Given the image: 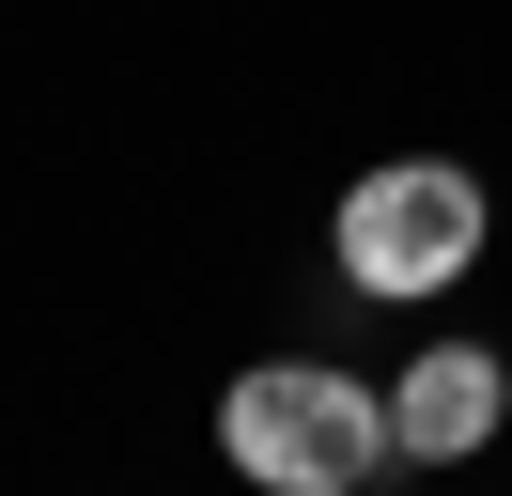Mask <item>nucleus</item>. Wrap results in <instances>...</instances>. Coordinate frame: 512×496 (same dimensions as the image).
<instances>
[{
	"label": "nucleus",
	"mask_w": 512,
	"mask_h": 496,
	"mask_svg": "<svg viewBox=\"0 0 512 496\" xmlns=\"http://www.w3.org/2000/svg\"><path fill=\"white\" fill-rule=\"evenodd\" d=\"M218 450H233V481H264V496H357L373 465H404L388 450V388H357V372H326V357L233 372L218 388Z\"/></svg>",
	"instance_id": "nucleus-1"
},
{
	"label": "nucleus",
	"mask_w": 512,
	"mask_h": 496,
	"mask_svg": "<svg viewBox=\"0 0 512 496\" xmlns=\"http://www.w3.org/2000/svg\"><path fill=\"white\" fill-rule=\"evenodd\" d=\"M481 264V186L450 155H388L342 186V279L357 295H450Z\"/></svg>",
	"instance_id": "nucleus-2"
},
{
	"label": "nucleus",
	"mask_w": 512,
	"mask_h": 496,
	"mask_svg": "<svg viewBox=\"0 0 512 496\" xmlns=\"http://www.w3.org/2000/svg\"><path fill=\"white\" fill-rule=\"evenodd\" d=\"M497 419H512V372L481 357V341H419V357L388 372V450H404V465L497 450Z\"/></svg>",
	"instance_id": "nucleus-3"
}]
</instances>
